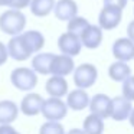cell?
<instances>
[{"label":"cell","instance_id":"10","mask_svg":"<svg viewBox=\"0 0 134 134\" xmlns=\"http://www.w3.org/2000/svg\"><path fill=\"white\" fill-rule=\"evenodd\" d=\"M113 56L117 61L128 62L134 58V42L128 38H120L113 43Z\"/></svg>","mask_w":134,"mask_h":134},{"label":"cell","instance_id":"23","mask_svg":"<svg viewBox=\"0 0 134 134\" xmlns=\"http://www.w3.org/2000/svg\"><path fill=\"white\" fill-rule=\"evenodd\" d=\"M88 25H90V22H88L87 19L76 15L75 18H72V19L68 20L66 32H71V33H74V35H76V36H81V33L88 27Z\"/></svg>","mask_w":134,"mask_h":134},{"label":"cell","instance_id":"36","mask_svg":"<svg viewBox=\"0 0 134 134\" xmlns=\"http://www.w3.org/2000/svg\"><path fill=\"white\" fill-rule=\"evenodd\" d=\"M133 59H134V58H133Z\"/></svg>","mask_w":134,"mask_h":134},{"label":"cell","instance_id":"24","mask_svg":"<svg viewBox=\"0 0 134 134\" xmlns=\"http://www.w3.org/2000/svg\"><path fill=\"white\" fill-rule=\"evenodd\" d=\"M39 134H66L61 121H46L41 125Z\"/></svg>","mask_w":134,"mask_h":134},{"label":"cell","instance_id":"31","mask_svg":"<svg viewBox=\"0 0 134 134\" xmlns=\"http://www.w3.org/2000/svg\"><path fill=\"white\" fill-rule=\"evenodd\" d=\"M127 120L130 121V125L134 128V107L131 108V111H130V114H128V118Z\"/></svg>","mask_w":134,"mask_h":134},{"label":"cell","instance_id":"27","mask_svg":"<svg viewBox=\"0 0 134 134\" xmlns=\"http://www.w3.org/2000/svg\"><path fill=\"white\" fill-rule=\"evenodd\" d=\"M102 2H104V6H114V7L124 9L127 6L128 0H102Z\"/></svg>","mask_w":134,"mask_h":134},{"label":"cell","instance_id":"16","mask_svg":"<svg viewBox=\"0 0 134 134\" xmlns=\"http://www.w3.org/2000/svg\"><path fill=\"white\" fill-rule=\"evenodd\" d=\"M45 91L49 94V97H56L62 98L68 94V82L65 76L51 75V78L45 84Z\"/></svg>","mask_w":134,"mask_h":134},{"label":"cell","instance_id":"3","mask_svg":"<svg viewBox=\"0 0 134 134\" xmlns=\"http://www.w3.org/2000/svg\"><path fill=\"white\" fill-rule=\"evenodd\" d=\"M68 110L69 108L66 107V102L62 101V98L49 97L48 99H43L41 114L48 121H61L66 117Z\"/></svg>","mask_w":134,"mask_h":134},{"label":"cell","instance_id":"9","mask_svg":"<svg viewBox=\"0 0 134 134\" xmlns=\"http://www.w3.org/2000/svg\"><path fill=\"white\" fill-rule=\"evenodd\" d=\"M88 108L92 114L101 117V118H110L111 114V98L107 94H95L92 98H90Z\"/></svg>","mask_w":134,"mask_h":134},{"label":"cell","instance_id":"35","mask_svg":"<svg viewBox=\"0 0 134 134\" xmlns=\"http://www.w3.org/2000/svg\"><path fill=\"white\" fill-rule=\"evenodd\" d=\"M131 2H134V0H131Z\"/></svg>","mask_w":134,"mask_h":134},{"label":"cell","instance_id":"21","mask_svg":"<svg viewBox=\"0 0 134 134\" xmlns=\"http://www.w3.org/2000/svg\"><path fill=\"white\" fill-rule=\"evenodd\" d=\"M55 0H30V12L36 18H45L53 10Z\"/></svg>","mask_w":134,"mask_h":134},{"label":"cell","instance_id":"19","mask_svg":"<svg viewBox=\"0 0 134 134\" xmlns=\"http://www.w3.org/2000/svg\"><path fill=\"white\" fill-rule=\"evenodd\" d=\"M131 75V68L127 62L117 61L108 66V76L115 82H122L125 78Z\"/></svg>","mask_w":134,"mask_h":134},{"label":"cell","instance_id":"30","mask_svg":"<svg viewBox=\"0 0 134 134\" xmlns=\"http://www.w3.org/2000/svg\"><path fill=\"white\" fill-rule=\"evenodd\" d=\"M127 36H128L130 41L134 42V20H131L127 26Z\"/></svg>","mask_w":134,"mask_h":134},{"label":"cell","instance_id":"20","mask_svg":"<svg viewBox=\"0 0 134 134\" xmlns=\"http://www.w3.org/2000/svg\"><path fill=\"white\" fill-rule=\"evenodd\" d=\"M82 130L85 134H102L104 133V118L91 113L85 117L82 122Z\"/></svg>","mask_w":134,"mask_h":134},{"label":"cell","instance_id":"34","mask_svg":"<svg viewBox=\"0 0 134 134\" xmlns=\"http://www.w3.org/2000/svg\"><path fill=\"white\" fill-rule=\"evenodd\" d=\"M15 134H20V133H18V131H16V133H15Z\"/></svg>","mask_w":134,"mask_h":134},{"label":"cell","instance_id":"33","mask_svg":"<svg viewBox=\"0 0 134 134\" xmlns=\"http://www.w3.org/2000/svg\"><path fill=\"white\" fill-rule=\"evenodd\" d=\"M10 4V0H0V6H7L9 7Z\"/></svg>","mask_w":134,"mask_h":134},{"label":"cell","instance_id":"26","mask_svg":"<svg viewBox=\"0 0 134 134\" xmlns=\"http://www.w3.org/2000/svg\"><path fill=\"white\" fill-rule=\"evenodd\" d=\"M29 4H30V0H10L9 7L10 9L22 10V9H25V7H29Z\"/></svg>","mask_w":134,"mask_h":134},{"label":"cell","instance_id":"32","mask_svg":"<svg viewBox=\"0 0 134 134\" xmlns=\"http://www.w3.org/2000/svg\"><path fill=\"white\" fill-rule=\"evenodd\" d=\"M68 134H85V133H84L82 128H71V130L68 131Z\"/></svg>","mask_w":134,"mask_h":134},{"label":"cell","instance_id":"12","mask_svg":"<svg viewBox=\"0 0 134 134\" xmlns=\"http://www.w3.org/2000/svg\"><path fill=\"white\" fill-rule=\"evenodd\" d=\"M131 108V101L127 99L125 97H115V98H111V114L110 117L114 121H124L128 118V114H130Z\"/></svg>","mask_w":134,"mask_h":134},{"label":"cell","instance_id":"28","mask_svg":"<svg viewBox=\"0 0 134 134\" xmlns=\"http://www.w3.org/2000/svg\"><path fill=\"white\" fill-rule=\"evenodd\" d=\"M7 58H9V53H7V48L3 42H0V66L4 65L7 62Z\"/></svg>","mask_w":134,"mask_h":134},{"label":"cell","instance_id":"25","mask_svg":"<svg viewBox=\"0 0 134 134\" xmlns=\"http://www.w3.org/2000/svg\"><path fill=\"white\" fill-rule=\"evenodd\" d=\"M122 97L130 99L131 102L134 101V76H128L122 81Z\"/></svg>","mask_w":134,"mask_h":134},{"label":"cell","instance_id":"8","mask_svg":"<svg viewBox=\"0 0 134 134\" xmlns=\"http://www.w3.org/2000/svg\"><path fill=\"white\" fill-rule=\"evenodd\" d=\"M75 69V62L74 58L69 55H55L52 59V64H51V71L49 75H58V76H68L74 72Z\"/></svg>","mask_w":134,"mask_h":134},{"label":"cell","instance_id":"11","mask_svg":"<svg viewBox=\"0 0 134 134\" xmlns=\"http://www.w3.org/2000/svg\"><path fill=\"white\" fill-rule=\"evenodd\" d=\"M102 29L99 26L95 25H88V27L81 33L79 39H81V43L84 48L87 49H97L99 48V45L102 43Z\"/></svg>","mask_w":134,"mask_h":134},{"label":"cell","instance_id":"2","mask_svg":"<svg viewBox=\"0 0 134 134\" xmlns=\"http://www.w3.org/2000/svg\"><path fill=\"white\" fill-rule=\"evenodd\" d=\"M10 82L19 91H32L38 85V74L32 68L19 66L12 71L10 74Z\"/></svg>","mask_w":134,"mask_h":134},{"label":"cell","instance_id":"14","mask_svg":"<svg viewBox=\"0 0 134 134\" xmlns=\"http://www.w3.org/2000/svg\"><path fill=\"white\" fill-rule=\"evenodd\" d=\"M53 13L58 20L68 22L78 15V4L75 0H58L53 6Z\"/></svg>","mask_w":134,"mask_h":134},{"label":"cell","instance_id":"18","mask_svg":"<svg viewBox=\"0 0 134 134\" xmlns=\"http://www.w3.org/2000/svg\"><path fill=\"white\" fill-rule=\"evenodd\" d=\"M19 115V107L12 99L0 101V124H12Z\"/></svg>","mask_w":134,"mask_h":134},{"label":"cell","instance_id":"13","mask_svg":"<svg viewBox=\"0 0 134 134\" xmlns=\"http://www.w3.org/2000/svg\"><path fill=\"white\" fill-rule=\"evenodd\" d=\"M42 104H43L42 95H39L36 92H29L26 97H23L20 107H19V111H22L27 117H35L38 114H41Z\"/></svg>","mask_w":134,"mask_h":134},{"label":"cell","instance_id":"17","mask_svg":"<svg viewBox=\"0 0 134 134\" xmlns=\"http://www.w3.org/2000/svg\"><path fill=\"white\" fill-rule=\"evenodd\" d=\"M53 56L55 53L52 52H38L32 59V69L41 75H49Z\"/></svg>","mask_w":134,"mask_h":134},{"label":"cell","instance_id":"1","mask_svg":"<svg viewBox=\"0 0 134 134\" xmlns=\"http://www.w3.org/2000/svg\"><path fill=\"white\" fill-rule=\"evenodd\" d=\"M27 19L20 10L9 9L0 15V30L6 35L15 36L25 30Z\"/></svg>","mask_w":134,"mask_h":134},{"label":"cell","instance_id":"22","mask_svg":"<svg viewBox=\"0 0 134 134\" xmlns=\"http://www.w3.org/2000/svg\"><path fill=\"white\" fill-rule=\"evenodd\" d=\"M22 35L26 39L27 45L30 46V49H32L33 53L43 49V46H45L43 33H41L39 30H26V32H22Z\"/></svg>","mask_w":134,"mask_h":134},{"label":"cell","instance_id":"29","mask_svg":"<svg viewBox=\"0 0 134 134\" xmlns=\"http://www.w3.org/2000/svg\"><path fill=\"white\" fill-rule=\"evenodd\" d=\"M16 130L12 124H0V134H15Z\"/></svg>","mask_w":134,"mask_h":134},{"label":"cell","instance_id":"5","mask_svg":"<svg viewBox=\"0 0 134 134\" xmlns=\"http://www.w3.org/2000/svg\"><path fill=\"white\" fill-rule=\"evenodd\" d=\"M6 48H7V53H9L10 58L15 59V61H19V62L29 59L33 53L22 33L12 36V39L6 45Z\"/></svg>","mask_w":134,"mask_h":134},{"label":"cell","instance_id":"4","mask_svg":"<svg viewBox=\"0 0 134 134\" xmlns=\"http://www.w3.org/2000/svg\"><path fill=\"white\" fill-rule=\"evenodd\" d=\"M74 84L76 88H91L98 79V69L92 64H81L74 69Z\"/></svg>","mask_w":134,"mask_h":134},{"label":"cell","instance_id":"7","mask_svg":"<svg viewBox=\"0 0 134 134\" xmlns=\"http://www.w3.org/2000/svg\"><path fill=\"white\" fill-rule=\"evenodd\" d=\"M58 48L61 53H65V55H69L74 58V56L81 53L82 43L79 36L74 35L71 32H65L58 38Z\"/></svg>","mask_w":134,"mask_h":134},{"label":"cell","instance_id":"15","mask_svg":"<svg viewBox=\"0 0 134 134\" xmlns=\"http://www.w3.org/2000/svg\"><path fill=\"white\" fill-rule=\"evenodd\" d=\"M90 104V95L85 90L82 88H76L74 91H68L66 94V107L74 111H82L88 108Z\"/></svg>","mask_w":134,"mask_h":134},{"label":"cell","instance_id":"6","mask_svg":"<svg viewBox=\"0 0 134 134\" xmlns=\"http://www.w3.org/2000/svg\"><path fill=\"white\" fill-rule=\"evenodd\" d=\"M122 9L114 6H104L98 15V26L102 30H113L121 23Z\"/></svg>","mask_w":134,"mask_h":134}]
</instances>
